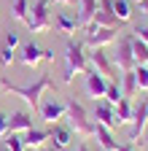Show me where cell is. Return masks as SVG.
<instances>
[{"label":"cell","instance_id":"cell-26","mask_svg":"<svg viewBox=\"0 0 148 151\" xmlns=\"http://www.w3.org/2000/svg\"><path fill=\"white\" fill-rule=\"evenodd\" d=\"M121 97H124V94H121L119 84H116V81H108V89H105V97H102V100H105V103H110V105H116Z\"/></svg>","mask_w":148,"mask_h":151},{"label":"cell","instance_id":"cell-37","mask_svg":"<svg viewBox=\"0 0 148 151\" xmlns=\"http://www.w3.org/2000/svg\"><path fill=\"white\" fill-rule=\"evenodd\" d=\"M27 151H54V148H49V146H38V148H27Z\"/></svg>","mask_w":148,"mask_h":151},{"label":"cell","instance_id":"cell-9","mask_svg":"<svg viewBox=\"0 0 148 151\" xmlns=\"http://www.w3.org/2000/svg\"><path fill=\"white\" fill-rule=\"evenodd\" d=\"M148 129V100H140V103H132V122H129V143L137 146L140 135Z\"/></svg>","mask_w":148,"mask_h":151},{"label":"cell","instance_id":"cell-34","mask_svg":"<svg viewBox=\"0 0 148 151\" xmlns=\"http://www.w3.org/2000/svg\"><path fill=\"white\" fill-rule=\"evenodd\" d=\"M116 151H135V146H132V143H119Z\"/></svg>","mask_w":148,"mask_h":151},{"label":"cell","instance_id":"cell-7","mask_svg":"<svg viewBox=\"0 0 148 151\" xmlns=\"http://www.w3.org/2000/svg\"><path fill=\"white\" fill-rule=\"evenodd\" d=\"M113 65L119 68V73L124 70H135V54H132V32H127L121 38H116V54H113Z\"/></svg>","mask_w":148,"mask_h":151},{"label":"cell","instance_id":"cell-4","mask_svg":"<svg viewBox=\"0 0 148 151\" xmlns=\"http://www.w3.org/2000/svg\"><path fill=\"white\" fill-rule=\"evenodd\" d=\"M27 30L30 32H49L54 24V11H51V0H38L35 6H30L27 16Z\"/></svg>","mask_w":148,"mask_h":151},{"label":"cell","instance_id":"cell-25","mask_svg":"<svg viewBox=\"0 0 148 151\" xmlns=\"http://www.w3.org/2000/svg\"><path fill=\"white\" fill-rule=\"evenodd\" d=\"M132 54H135V62L137 65H148V43L137 41L135 35H132Z\"/></svg>","mask_w":148,"mask_h":151},{"label":"cell","instance_id":"cell-30","mask_svg":"<svg viewBox=\"0 0 148 151\" xmlns=\"http://www.w3.org/2000/svg\"><path fill=\"white\" fill-rule=\"evenodd\" d=\"M132 35L137 38V41H143V43H148V22H145V24H137V27L132 30Z\"/></svg>","mask_w":148,"mask_h":151},{"label":"cell","instance_id":"cell-15","mask_svg":"<svg viewBox=\"0 0 148 151\" xmlns=\"http://www.w3.org/2000/svg\"><path fill=\"white\" fill-rule=\"evenodd\" d=\"M97 8H100V0H76V11H78L76 19H78V27H81V30H84L86 24H92Z\"/></svg>","mask_w":148,"mask_h":151},{"label":"cell","instance_id":"cell-1","mask_svg":"<svg viewBox=\"0 0 148 151\" xmlns=\"http://www.w3.org/2000/svg\"><path fill=\"white\" fill-rule=\"evenodd\" d=\"M0 86H3L6 92H11V94H19V97L38 113V105H41V100H43V92H49V89H54V81L49 78V76L43 73V76H38L32 84H27V86H19V84H11V81H6V78H0Z\"/></svg>","mask_w":148,"mask_h":151},{"label":"cell","instance_id":"cell-29","mask_svg":"<svg viewBox=\"0 0 148 151\" xmlns=\"http://www.w3.org/2000/svg\"><path fill=\"white\" fill-rule=\"evenodd\" d=\"M3 43H6V46H11V49H16V51H19V46H22V38H19V32H14V30H8V32H6V38H3Z\"/></svg>","mask_w":148,"mask_h":151},{"label":"cell","instance_id":"cell-5","mask_svg":"<svg viewBox=\"0 0 148 151\" xmlns=\"http://www.w3.org/2000/svg\"><path fill=\"white\" fill-rule=\"evenodd\" d=\"M81 32H84V46L86 49H105L108 43H116V38H119V30L97 27V24H86Z\"/></svg>","mask_w":148,"mask_h":151},{"label":"cell","instance_id":"cell-28","mask_svg":"<svg viewBox=\"0 0 148 151\" xmlns=\"http://www.w3.org/2000/svg\"><path fill=\"white\" fill-rule=\"evenodd\" d=\"M0 62H3L6 68H11L14 62H16V49H11V46H0Z\"/></svg>","mask_w":148,"mask_h":151},{"label":"cell","instance_id":"cell-11","mask_svg":"<svg viewBox=\"0 0 148 151\" xmlns=\"http://www.w3.org/2000/svg\"><path fill=\"white\" fill-rule=\"evenodd\" d=\"M108 81L105 76H100L97 70H86L84 73V92L89 94V97H94V100H102L105 97V89H108Z\"/></svg>","mask_w":148,"mask_h":151},{"label":"cell","instance_id":"cell-12","mask_svg":"<svg viewBox=\"0 0 148 151\" xmlns=\"http://www.w3.org/2000/svg\"><path fill=\"white\" fill-rule=\"evenodd\" d=\"M92 119H94L97 124L110 127V129H116V127H119V122H116V108L110 105V103H105V100H97L94 111H92Z\"/></svg>","mask_w":148,"mask_h":151},{"label":"cell","instance_id":"cell-31","mask_svg":"<svg viewBox=\"0 0 148 151\" xmlns=\"http://www.w3.org/2000/svg\"><path fill=\"white\" fill-rule=\"evenodd\" d=\"M8 132V113L6 111H0V138H3Z\"/></svg>","mask_w":148,"mask_h":151},{"label":"cell","instance_id":"cell-32","mask_svg":"<svg viewBox=\"0 0 148 151\" xmlns=\"http://www.w3.org/2000/svg\"><path fill=\"white\" fill-rule=\"evenodd\" d=\"M137 11H140V16L148 22V0H137Z\"/></svg>","mask_w":148,"mask_h":151},{"label":"cell","instance_id":"cell-8","mask_svg":"<svg viewBox=\"0 0 148 151\" xmlns=\"http://www.w3.org/2000/svg\"><path fill=\"white\" fill-rule=\"evenodd\" d=\"M65 111H67V103L62 97H43L41 105H38V116L46 122V124H59L65 122Z\"/></svg>","mask_w":148,"mask_h":151},{"label":"cell","instance_id":"cell-3","mask_svg":"<svg viewBox=\"0 0 148 151\" xmlns=\"http://www.w3.org/2000/svg\"><path fill=\"white\" fill-rule=\"evenodd\" d=\"M89 70V57H86V46L84 41H67L65 46V73H62V81L73 84V76H84Z\"/></svg>","mask_w":148,"mask_h":151},{"label":"cell","instance_id":"cell-27","mask_svg":"<svg viewBox=\"0 0 148 151\" xmlns=\"http://www.w3.org/2000/svg\"><path fill=\"white\" fill-rule=\"evenodd\" d=\"M135 81H137V92H148V65L135 68Z\"/></svg>","mask_w":148,"mask_h":151},{"label":"cell","instance_id":"cell-16","mask_svg":"<svg viewBox=\"0 0 148 151\" xmlns=\"http://www.w3.org/2000/svg\"><path fill=\"white\" fill-rule=\"evenodd\" d=\"M97 140V146L102 148V151H116L119 148V140L113 138V129L110 127H105V124H97L94 122V135H92Z\"/></svg>","mask_w":148,"mask_h":151},{"label":"cell","instance_id":"cell-17","mask_svg":"<svg viewBox=\"0 0 148 151\" xmlns=\"http://www.w3.org/2000/svg\"><path fill=\"white\" fill-rule=\"evenodd\" d=\"M32 129V113L30 111H14L8 113V132H27Z\"/></svg>","mask_w":148,"mask_h":151},{"label":"cell","instance_id":"cell-18","mask_svg":"<svg viewBox=\"0 0 148 151\" xmlns=\"http://www.w3.org/2000/svg\"><path fill=\"white\" fill-rule=\"evenodd\" d=\"M116 84H119V89H121V94H124L127 100H132L135 94H137V81H135V70H124V73H119Z\"/></svg>","mask_w":148,"mask_h":151},{"label":"cell","instance_id":"cell-36","mask_svg":"<svg viewBox=\"0 0 148 151\" xmlns=\"http://www.w3.org/2000/svg\"><path fill=\"white\" fill-rule=\"evenodd\" d=\"M137 146H148V132H143V135H140V140H137Z\"/></svg>","mask_w":148,"mask_h":151},{"label":"cell","instance_id":"cell-39","mask_svg":"<svg viewBox=\"0 0 148 151\" xmlns=\"http://www.w3.org/2000/svg\"><path fill=\"white\" fill-rule=\"evenodd\" d=\"M0 78H3V76H0Z\"/></svg>","mask_w":148,"mask_h":151},{"label":"cell","instance_id":"cell-2","mask_svg":"<svg viewBox=\"0 0 148 151\" xmlns=\"http://www.w3.org/2000/svg\"><path fill=\"white\" fill-rule=\"evenodd\" d=\"M65 103H67V111H65L67 127L76 132L81 140H89L92 135H94V119H92V113H89L78 100H73V97H67Z\"/></svg>","mask_w":148,"mask_h":151},{"label":"cell","instance_id":"cell-38","mask_svg":"<svg viewBox=\"0 0 148 151\" xmlns=\"http://www.w3.org/2000/svg\"><path fill=\"white\" fill-rule=\"evenodd\" d=\"M132 3H137V0H132Z\"/></svg>","mask_w":148,"mask_h":151},{"label":"cell","instance_id":"cell-21","mask_svg":"<svg viewBox=\"0 0 148 151\" xmlns=\"http://www.w3.org/2000/svg\"><path fill=\"white\" fill-rule=\"evenodd\" d=\"M113 108H116V122H119V127H124V124H129V122H132V100L121 97Z\"/></svg>","mask_w":148,"mask_h":151},{"label":"cell","instance_id":"cell-19","mask_svg":"<svg viewBox=\"0 0 148 151\" xmlns=\"http://www.w3.org/2000/svg\"><path fill=\"white\" fill-rule=\"evenodd\" d=\"M51 138V129H38V127H32L27 132H22V140L27 148H38V146H46V140Z\"/></svg>","mask_w":148,"mask_h":151},{"label":"cell","instance_id":"cell-10","mask_svg":"<svg viewBox=\"0 0 148 151\" xmlns=\"http://www.w3.org/2000/svg\"><path fill=\"white\" fill-rule=\"evenodd\" d=\"M16 62L24 65L27 70H35L41 62H43V49L35 43V41H27L19 46V51H16Z\"/></svg>","mask_w":148,"mask_h":151},{"label":"cell","instance_id":"cell-22","mask_svg":"<svg viewBox=\"0 0 148 151\" xmlns=\"http://www.w3.org/2000/svg\"><path fill=\"white\" fill-rule=\"evenodd\" d=\"M92 24H97V27H113V30L121 27V22H119V19L110 14V11H105V8H97L94 19H92Z\"/></svg>","mask_w":148,"mask_h":151},{"label":"cell","instance_id":"cell-14","mask_svg":"<svg viewBox=\"0 0 148 151\" xmlns=\"http://www.w3.org/2000/svg\"><path fill=\"white\" fill-rule=\"evenodd\" d=\"M51 30L59 32V35H70V32L81 30V27H78V19L73 16V14H67V11H57V14H54V24H51Z\"/></svg>","mask_w":148,"mask_h":151},{"label":"cell","instance_id":"cell-24","mask_svg":"<svg viewBox=\"0 0 148 151\" xmlns=\"http://www.w3.org/2000/svg\"><path fill=\"white\" fill-rule=\"evenodd\" d=\"M3 143H6V151H27V146H24V140H22L19 132H6Z\"/></svg>","mask_w":148,"mask_h":151},{"label":"cell","instance_id":"cell-33","mask_svg":"<svg viewBox=\"0 0 148 151\" xmlns=\"http://www.w3.org/2000/svg\"><path fill=\"white\" fill-rule=\"evenodd\" d=\"M51 3H57V6H67V8H70V6H76V0H51Z\"/></svg>","mask_w":148,"mask_h":151},{"label":"cell","instance_id":"cell-6","mask_svg":"<svg viewBox=\"0 0 148 151\" xmlns=\"http://www.w3.org/2000/svg\"><path fill=\"white\" fill-rule=\"evenodd\" d=\"M86 57H89V70H97L110 81L119 78V68L113 65V57L105 54V49H86Z\"/></svg>","mask_w":148,"mask_h":151},{"label":"cell","instance_id":"cell-35","mask_svg":"<svg viewBox=\"0 0 148 151\" xmlns=\"http://www.w3.org/2000/svg\"><path fill=\"white\" fill-rule=\"evenodd\" d=\"M76 151H92V146H89V143H86V140H81V143H78V146H76Z\"/></svg>","mask_w":148,"mask_h":151},{"label":"cell","instance_id":"cell-23","mask_svg":"<svg viewBox=\"0 0 148 151\" xmlns=\"http://www.w3.org/2000/svg\"><path fill=\"white\" fill-rule=\"evenodd\" d=\"M11 16L16 22H27L30 16V0H14L11 3Z\"/></svg>","mask_w":148,"mask_h":151},{"label":"cell","instance_id":"cell-13","mask_svg":"<svg viewBox=\"0 0 148 151\" xmlns=\"http://www.w3.org/2000/svg\"><path fill=\"white\" fill-rule=\"evenodd\" d=\"M49 140H54V148H57V151H67L70 146H73V140H76V132H73L67 124H54L51 127V138Z\"/></svg>","mask_w":148,"mask_h":151},{"label":"cell","instance_id":"cell-20","mask_svg":"<svg viewBox=\"0 0 148 151\" xmlns=\"http://www.w3.org/2000/svg\"><path fill=\"white\" fill-rule=\"evenodd\" d=\"M113 16L119 19L121 24L132 22V16H135V8H132V0H113Z\"/></svg>","mask_w":148,"mask_h":151},{"label":"cell","instance_id":"cell-41","mask_svg":"<svg viewBox=\"0 0 148 151\" xmlns=\"http://www.w3.org/2000/svg\"><path fill=\"white\" fill-rule=\"evenodd\" d=\"M100 151H102V148H100Z\"/></svg>","mask_w":148,"mask_h":151},{"label":"cell","instance_id":"cell-40","mask_svg":"<svg viewBox=\"0 0 148 151\" xmlns=\"http://www.w3.org/2000/svg\"><path fill=\"white\" fill-rule=\"evenodd\" d=\"M3 151H6V148H3Z\"/></svg>","mask_w":148,"mask_h":151}]
</instances>
